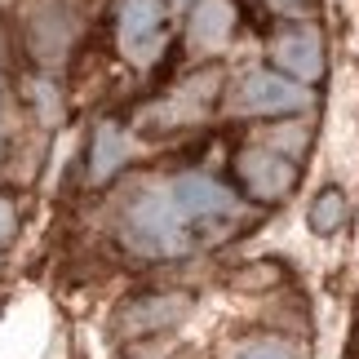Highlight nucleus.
<instances>
[{
  "mask_svg": "<svg viewBox=\"0 0 359 359\" xmlns=\"http://www.w3.org/2000/svg\"><path fill=\"white\" fill-rule=\"evenodd\" d=\"M240 182L262 200H280L297 182V169L288 160H280L275 151H244L240 156Z\"/></svg>",
  "mask_w": 359,
  "mask_h": 359,
  "instance_id": "obj_3",
  "label": "nucleus"
},
{
  "mask_svg": "<svg viewBox=\"0 0 359 359\" xmlns=\"http://www.w3.org/2000/svg\"><path fill=\"white\" fill-rule=\"evenodd\" d=\"M164 5L160 0H120V40L124 49H133V58H147L151 40L160 32Z\"/></svg>",
  "mask_w": 359,
  "mask_h": 359,
  "instance_id": "obj_5",
  "label": "nucleus"
},
{
  "mask_svg": "<svg viewBox=\"0 0 359 359\" xmlns=\"http://www.w3.org/2000/svg\"><path fill=\"white\" fill-rule=\"evenodd\" d=\"M9 236H13V209H9V200H0V244Z\"/></svg>",
  "mask_w": 359,
  "mask_h": 359,
  "instance_id": "obj_10",
  "label": "nucleus"
},
{
  "mask_svg": "<svg viewBox=\"0 0 359 359\" xmlns=\"http://www.w3.org/2000/svg\"><path fill=\"white\" fill-rule=\"evenodd\" d=\"M177 5H187V0H177Z\"/></svg>",
  "mask_w": 359,
  "mask_h": 359,
  "instance_id": "obj_11",
  "label": "nucleus"
},
{
  "mask_svg": "<svg viewBox=\"0 0 359 359\" xmlns=\"http://www.w3.org/2000/svg\"><path fill=\"white\" fill-rule=\"evenodd\" d=\"M311 102V93L288 76L275 72H248L236 93H231V111L240 116H284V111H302Z\"/></svg>",
  "mask_w": 359,
  "mask_h": 359,
  "instance_id": "obj_2",
  "label": "nucleus"
},
{
  "mask_svg": "<svg viewBox=\"0 0 359 359\" xmlns=\"http://www.w3.org/2000/svg\"><path fill=\"white\" fill-rule=\"evenodd\" d=\"M236 217L240 209L226 187L209 182V177H182L169 191L137 204L133 222L147 236V244L164 248V253H182L200 240L222 236V226H231Z\"/></svg>",
  "mask_w": 359,
  "mask_h": 359,
  "instance_id": "obj_1",
  "label": "nucleus"
},
{
  "mask_svg": "<svg viewBox=\"0 0 359 359\" xmlns=\"http://www.w3.org/2000/svg\"><path fill=\"white\" fill-rule=\"evenodd\" d=\"M231 32V9H226V0H209L200 13H196V40L200 45H217Z\"/></svg>",
  "mask_w": 359,
  "mask_h": 359,
  "instance_id": "obj_7",
  "label": "nucleus"
},
{
  "mask_svg": "<svg viewBox=\"0 0 359 359\" xmlns=\"http://www.w3.org/2000/svg\"><path fill=\"white\" fill-rule=\"evenodd\" d=\"M236 359H288V355L275 351V346H253V351H240Z\"/></svg>",
  "mask_w": 359,
  "mask_h": 359,
  "instance_id": "obj_9",
  "label": "nucleus"
},
{
  "mask_svg": "<svg viewBox=\"0 0 359 359\" xmlns=\"http://www.w3.org/2000/svg\"><path fill=\"white\" fill-rule=\"evenodd\" d=\"M124 160H129V137L120 133L116 120H107L98 137H93V182H107Z\"/></svg>",
  "mask_w": 359,
  "mask_h": 359,
  "instance_id": "obj_6",
  "label": "nucleus"
},
{
  "mask_svg": "<svg viewBox=\"0 0 359 359\" xmlns=\"http://www.w3.org/2000/svg\"><path fill=\"white\" fill-rule=\"evenodd\" d=\"M341 217H346V196H341V191H324L311 209V226L320 231V236H328V231L341 226Z\"/></svg>",
  "mask_w": 359,
  "mask_h": 359,
  "instance_id": "obj_8",
  "label": "nucleus"
},
{
  "mask_svg": "<svg viewBox=\"0 0 359 359\" xmlns=\"http://www.w3.org/2000/svg\"><path fill=\"white\" fill-rule=\"evenodd\" d=\"M271 53H275V62H280L288 76H297V80H320L324 76V53H320L315 32H284V36H275Z\"/></svg>",
  "mask_w": 359,
  "mask_h": 359,
  "instance_id": "obj_4",
  "label": "nucleus"
}]
</instances>
